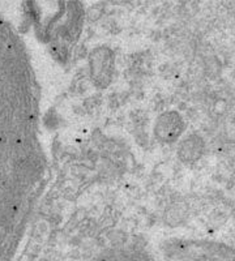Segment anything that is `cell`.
<instances>
[{
  "label": "cell",
  "mask_w": 235,
  "mask_h": 261,
  "mask_svg": "<svg viewBox=\"0 0 235 261\" xmlns=\"http://www.w3.org/2000/svg\"><path fill=\"white\" fill-rule=\"evenodd\" d=\"M183 128H185V123L178 114L167 113L158 120L157 132L165 141L171 143L180 136Z\"/></svg>",
  "instance_id": "cell-1"
},
{
  "label": "cell",
  "mask_w": 235,
  "mask_h": 261,
  "mask_svg": "<svg viewBox=\"0 0 235 261\" xmlns=\"http://www.w3.org/2000/svg\"><path fill=\"white\" fill-rule=\"evenodd\" d=\"M204 151V141L199 136L194 135L181 143L179 148V155L185 162H195L201 157Z\"/></svg>",
  "instance_id": "cell-2"
}]
</instances>
